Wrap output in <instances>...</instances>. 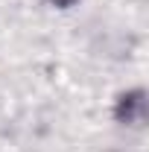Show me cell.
Here are the masks:
<instances>
[{
  "mask_svg": "<svg viewBox=\"0 0 149 152\" xmlns=\"http://www.w3.org/2000/svg\"><path fill=\"white\" fill-rule=\"evenodd\" d=\"M53 3H56V6H70L73 0H53Z\"/></svg>",
  "mask_w": 149,
  "mask_h": 152,
  "instance_id": "7a4b0ae2",
  "label": "cell"
},
{
  "mask_svg": "<svg viewBox=\"0 0 149 152\" xmlns=\"http://www.w3.org/2000/svg\"><path fill=\"white\" fill-rule=\"evenodd\" d=\"M143 94L140 91H134V94L123 96L120 99V111H117V117L123 120V123H129V126H140L143 123Z\"/></svg>",
  "mask_w": 149,
  "mask_h": 152,
  "instance_id": "6da1fadb",
  "label": "cell"
}]
</instances>
